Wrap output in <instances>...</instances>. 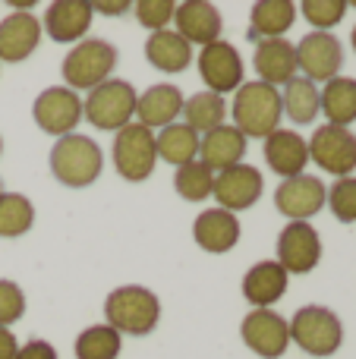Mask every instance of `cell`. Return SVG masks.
<instances>
[{
  "mask_svg": "<svg viewBox=\"0 0 356 359\" xmlns=\"http://www.w3.org/2000/svg\"><path fill=\"white\" fill-rule=\"evenodd\" d=\"M294 22H296V6L290 0H259L249 16V38L252 41L284 38Z\"/></svg>",
  "mask_w": 356,
  "mask_h": 359,
  "instance_id": "cell-26",
  "label": "cell"
},
{
  "mask_svg": "<svg viewBox=\"0 0 356 359\" xmlns=\"http://www.w3.org/2000/svg\"><path fill=\"white\" fill-rule=\"evenodd\" d=\"M252 63H256L259 82L265 86H287L296 76V44L284 41V38H271V41H259L256 54H252Z\"/></svg>",
  "mask_w": 356,
  "mask_h": 359,
  "instance_id": "cell-23",
  "label": "cell"
},
{
  "mask_svg": "<svg viewBox=\"0 0 356 359\" xmlns=\"http://www.w3.org/2000/svg\"><path fill=\"white\" fill-rule=\"evenodd\" d=\"M319 101H322V114L328 117V123L347 130L356 120V79H350V76H334L319 92Z\"/></svg>",
  "mask_w": 356,
  "mask_h": 359,
  "instance_id": "cell-28",
  "label": "cell"
},
{
  "mask_svg": "<svg viewBox=\"0 0 356 359\" xmlns=\"http://www.w3.org/2000/svg\"><path fill=\"white\" fill-rule=\"evenodd\" d=\"M177 22V35L186 38L189 44H208L221 41V13L214 4H205V0H186V4H177L174 13Z\"/></svg>",
  "mask_w": 356,
  "mask_h": 359,
  "instance_id": "cell-18",
  "label": "cell"
},
{
  "mask_svg": "<svg viewBox=\"0 0 356 359\" xmlns=\"http://www.w3.org/2000/svg\"><path fill=\"white\" fill-rule=\"evenodd\" d=\"M35 224V205L19 192H0V236L16 240Z\"/></svg>",
  "mask_w": 356,
  "mask_h": 359,
  "instance_id": "cell-31",
  "label": "cell"
},
{
  "mask_svg": "<svg viewBox=\"0 0 356 359\" xmlns=\"http://www.w3.org/2000/svg\"><path fill=\"white\" fill-rule=\"evenodd\" d=\"M296 67L309 82H331L344 67V44L331 32H309L296 44Z\"/></svg>",
  "mask_w": 356,
  "mask_h": 359,
  "instance_id": "cell-11",
  "label": "cell"
},
{
  "mask_svg": "<svg viewBox=\"0 0 356 359\" xmlns=\"http://www.w3.org/2000/svg\"><path fill=\"white\" fill-rule=\"evenodd\" d=\"M262 189H265L262 174H259L256 168H249V164H237V168H231V170L214 174L212 196L218 198V208L237 215V211L252 208V205L262 198Z\"/></svg>",
  "mask_w": 356,
  "mask_h": 359,
  "instance_id": "cell-15",
  "label": "cell"
},
{
  "mask_svg": "<svg viewBox=\"0 0 356 359\" xmlns=\"http://www.w3.org/2000/svg\"><path fill=\"white\" fill-rule=\"evenodd\" d=\"M227 120V101L214 92H196L193 98L183 101V123L193 133L205 136V133L224 126Z\"/></svg>",
  "mask_w": 356,
  "mask_h": 359,
  "instance_id": "cell-29",
  "label": "cell"
},
{
  "mask_svg": "<svg viewBox=\"0 0 356 359\" xmlns=\"http://www.w3.org/2000/svg\"><path fill=\"white\" fill-rule=\"evenodd\" d=\"M0 192H4V183H0Z\"/></svg>",
  "mask_w": 356,
  "mask_h": 359,
  "instance_id": "cell-43",
  "label": "cell"
},
{
  "mask_svg": "<svg viewBox=\"0 0 356 359\" xmlns=\"http://www.w3.org/2000/svg\"><path fill=\"white\" fill-rule=\"evenodd\" d=\"M328 205H331V215L341 224H353L356 221V177H341L338 183L328 189Z\"/></svg>",
  "mask_w": 356,
  "mask_h": 359,
  "instance_id": "cell-35",
  "label": "cell"
},
{
  "mask_svg": "<svg viewBox=\"0 0 356 359\" xmlns=\"http://www.w3.org/2000/svg\"><path fill=\"white\" fill-rule=\"evenodd\" d=\"M325 198H328V189L319 177L300 174V177L284 180L275 189V208L284 217H290V221H309V217H315L325 208Z\"/></svg>",
  "mask_w": 356,
  "mask_h": 359,
  "instance_id": "cell-14",
  "label": "cell"
},
{
  "mask_svg": "<svg viewBox=\"0 0 356 359\" xmlns=\"http://www.w3.org/2000/svg\"><path fill=\"white\" fill-rule=\"evenodd\" d=\"M48 161H50L54 180L69 186V189L92 186L101 177V168H104V155H101L98 142H92L88 136H79V133H69V136L57 139Z\"/></svg>",
  "mask_w": 356,
  "mask_h": 359,
  "instance_id": "cell-3",
  "label": "cell"
},
{
  "mask_svg": "<svg viewBox=\"0 0 356 359\" xmlns=\"http://www.w3.org/2000/svg\"><path fill=\"white\" fill-rule=\"evenodd\" d=\"M243 344L262 359H281L290 347V328L287 318H281L271 309H252L240 325Z\"/></svg>",
  "mask_w": 356,
  "mask_h": 359,
  "instance_id": "cell-12",
  "label": "cell"
},
{
  "mask_svg": "<svg viewBox=\"0 0 356 359\" xmlns=\"http://www.w3.org/2000/svg\"><path fill=\"white\" fill-rule=\"evenodd\" d=\"M265 164L284 180L306 174V164H309L306 139L296 130H275L265 139Z\"/></svg>",
  "mask_w": 356,
  "mask_h": 359,
  "instance_id": "cell-21",
  "label": "cell"
},
{
  "mask_svg": "<svg viewBox=\"0 0 356 359\" xmlns=\"http://www.w3.org/2000/svg\"><path fill=\"white\" fill-rule=\"evenodd\" d=\"M199 76L205 82V92H214L224 98V92H237L243 86V57L231 41H214L208 48H202Z\"/></svg>",
  "mask_w": 356,
  "mask_h": 359,
  "instance_id": "cell-13",
  "label": "cell"
},
{
  "mask_svg": "<svg viewBox=\"0 0 356 359\" xmlns=\"http://www.w3.org/2000/svg\"><path fill=\"white\" fill-rule=\"evenodd\" d=\"M350 44H353V50H356V25H353V32H350Z\"/></svg>",
  "mask_w": 356,
  "mask_h": 359,
  "instance_id": "cell-41",
  "label": "cell"
},
{
  "mask_svg": "<svg viewBox=\"0 0 356 359\" xmlns=\"http://www.w3.org/2000/svg\"><path fill=\"white\" fill-rule=\"evenodd\" d=\"M22 316H25V293L19 290V284L0 278V328H10Z\"/></svg>",
  "mask_w": 356,
  "mask_h": 359,
  "instance_id": "cell-37",
  "label": "cell"
},
{
  "mask_svg": "<svg viewBox=\"0 0 356 359\" xmlns=\"http://www.w3.org/2000/svg\"><path fill=\"white\" fill-rule=\"evenodd\" d=\"M13 359H57V350L48 341H29L16 350Z\"/></svg>",
  "mask_w": 356,
  "mask_h": 359,
  "instance_id": "cell-38",
  "label": "cell"
},
{
  "mask_svg": "<svg viewBox=\"0 0 356 359\" xmlns=\"http://www.w3.org/2000/svg\"><path fill=\"white\" fill-rule=\"evenodd\" d=\"M32 117H35L38 130H44L48 136H69V133L79 126L82 120V101L73 88L67 86H50L44 88L35 98L32 107Z\"/></svg>",
  "mask_w": 356,
  "mask_h": 359,
  "instance_id": "cell-9",
  "label": "cell"
},
{
  "mask_svg": "<svg viewBox=\"0 0 356 359\" xmlns=\"http://www.w3.org/2000/svg\"><path fill=\"white\" fill-rule=\"evenodd\" d=\"M0 155H4V139H0Z\"/></svg>",
  "mask_w": 356,
  "mask_h": 359,
  "instance_id": "cell-42",
  "label": "cell"
},
{
  "mask_svg": "<svg viewBox=\"0 0 356 359\" xmlns=\"http://www.w3.org/2000/svg\"><path fill=\"white\" fill-rule=\"evenodd\" d=\"M193 236L199 243V249L212 255L231 252L240 243V217L231 215L224 208H205L193 224Z\"/></svg>",
  "mask_w": 356,
  "mask_h": 359,
  "instance_id": "cell-22",
  "label": "cell"
},
{
  "mask_svg": "<svg viewBox=\"0 0 356 359\" xmlns=\"http://www.w3.org/2000/svg\"><path fill=\"white\" fill-rule=\"evenodd\" d=\"M158 149H155V133L145 130L142 123H130L114 136V168L130 183H142L155 174Z\"/></svg>",
  "mask_w": 356,
  "mask_h": 359,
  "instance_id": "cell-7",
  "label": "cell"
},
{
  "mask_svg": "<svg viewBox=\"0 0 356 359\" xmlns=\"http://www.w3.org/2000/svg\"><path fill=\"white\" fill-rule=\"evenodd\" d=\"M41 41V22L32 13H10L0 19V63H22Z\"/></svg>",
  "mask_w": 356,
  "mask_h": 359,
  "instance_id": "cell-17",
  "label": "cell"
},
{
  "mask_svg": "<svg viewBox=\"0 0 356 359\" xmlns=\"http://www.w3.org/2000/svg\"><path fill=\"white\" fill-rule=\"evenodd\" d=\"M104 318L120 337L132 334V337H145L158 328L161 318V303L149 287L139 284H123L117 290L107 293L104 299Z\"/></svg>",
  "mask_w": 356,
  "mask_h": 359,
  "instance_id": "cell-1",
  "label": "cell"
},
{
  "mask_svg": "<svg viewBox=\"0 0 356 359\" xmlns=\"http://www.w3.org/2000/svg\"><path fill=\"white\" fill-rule=\"evenodd\" d=\"M281 111L290 123L296 126H306L319 117L322 111V101H319V88L315 82H309L306 76H294V79L284 86L281 92Z\"/></svg>",
  "mask_w": 356,
  "mask_h": 359,
  "instance_id": "cell-27",
  "label": "cell"
},
{
  "mask_svg": "<svg viewBox=\"0 0 356 359\" xmlns=\"http://www.w3.org/2000/svg\"><path fill=\"white\" fill-rule=\"evenodd\" d=\"M199 133H193L186 123H170L164 126L155 136V149L158 158H164L174 168H183V164H193L196 155H199Z\"/></svg>",
  "mask_w": 356,
  "mask_h": 359,
  "instance_id": "cell-30",
  "label": "cell"
},
{
  "mask_svg": "<svg viewBox=\"0 0 356 359\" xmlns=\"http://www.w3.org/2000/svg\"><path fill=\"white\" fill-rule=\"evenodd\" d=\"M114 67H117V48L111 41H104V38H85V41L69 48L60 69L63 79H67V88L92 92L101 82L111 79Z\"/></svg>",
  "mask_w": 356,
  "mask_h": 359,
  "instance_id": "cell-4",
  "label": "cell"
},
{
  "mask_svg": "<svg viewBox=\"0 0 356 359\" xmlns=\"http://www.w3.org/2000/svg\"><path fill=\"white\" fill-rule=\"evenodd\" d=\"M145 57L155 69L161 73H183L193 63V44L186 38H180L174 29L151 32L145 41Z\"/></svg>",
  "mask_w": 356,
  "mask_h": 359,
  "instance_id": "cell-25",
  "label": "cell"
},
{
  "mask_svg": "<svg viewBox=\"0 0 356 359\" xmlns=\"http://www.w3.org/2000/svg\"><path fill=\"white\" fill-rule=\"evenodd\" d=\"M243 155H246V136L233 123L218 126V130L205 133L199 139V161L212 174H221V170H231L237 164H243Z\"/></svg>",
  "mask_w": 356,
  "mask_h": 359,
  "instance_id": "cell-20",
  "label": "cell"
},
{
  "mask_svg": "<svg viewBox=\"0 0 356 359\" xmlns=\"http://www.w3.org/2000/svg\"><path fill=\"white\" fill-rule=\"evenodd\" d=\"M120 347H123V337H120L107 322L85 328L73 344L76 359H117Z\"/></svg>",
  "mask_w": 356,
  "mask_h": 359,
  "instance_id": "cell-32",
  "label": "cell"
},
{
  "mask_svg": "<svg viewBox=\"0 0 356 359\" xmlns=\"http://www.w3.org/2000/svg\"><path fill=\"white\" fill-rule=\"evenodd\" d=\"M309 161H315L322 170L334 177H350L356 170V136L344 126H319L309 139Z\"/></svg>",
  "mask_w": 356,
  "mask_h": 359,
  "instance_id": "cell-8",
  "label": "cell"
},
{
  "mask_svg": "<svg viewBox=\"0 0 356 359\" xmlns=\"http://www.w3.org/2000/svg\"><path fill=\"white\" fill-rule=\"evenodd\" d=\"M287 278L290 274L278 265L275 259L256 262L249 271L243 274V297L252 303V309H271L278 299L287 293Z\"/></svg>",
  "mask_w": 356,
  "mask_h": 359,
  "instance_id": "cell-24",
  "label": "cell"
},
{
  "mask_svg": "<svg viewBox=\"0 0 356 359\" xmlns=\"http://www.w3.org/2000/svg\"><path fill=\"white\" fill-rule=\"evenodd\" d=\"M136 88L123 79H107L98 88L88 92V98L82 101V120L95 126V130L120 133L123 126L132 123L136 117Z\"/></svg>",
  "mask_w": 356,
  "mask_h": 359,
  "instance_id": "cell-6",
  "label": "cell"
},
{
  "mask_svg": "<svg viewBox=\"0 0 356 359\" xmlns=\"http://www.w3.org/2000/svg\"><path fill=\"white\" fill-rule=\"evenodd\" d=\"M278 265L287 274H309L322 262L319 230L309 221H290L278 233Z\"/></svg>",
  "mask_w": 356,
  "mask_h": 359,
  "instance_id": "cell-10",
  "label": "cell"
},
{
  "mask_svg": "<svg viewBox=\"0 0 356 359\" xmlns=\"http://www.w3.org/2000/svg\"><path fill=\"white\" fill-rule=\"evenodd\" d=\"M281 92L265 82H243L233 95L231 117L233 126L246 139H268L275 130H281Z\"/></svg>",
  "mask_w": 356,
  "mask_h": 359,
  "instance_id": "cell-2",
  "label": "cell"
},
{
  "mask_svg": "<svg viewBox=\"0 0 356 359\" xmlns=\"http://www.w3.org/2000/svg\"><path fill=\"white\" fill-rule=\"evenodd\" d=\"M290 341L309 356H334L344 344V325L325 306H303L296 309V316L287 322Z\"/></svg>",
  "mask_w": 356,
  "mask_h": 359,
  "instance_id": "cell-5",
  "label": "cell"
},
{
  "mask_svg": "<svg viewBox=\"0 0 356 359\" xmlns=\"http://www.w3.org/2000/svg\"><path fill=\"white\" fill-rule=\"evenodd\" d=\"M183 92L170 82H161V86L145 88L136 98V123H142L145 130H164V126L177 123V117L183 114Z\"/></svg>",
  "mask_w": 356,
  "mask_h": 359,
  "instance_id": "cell-19",
  "label": "cell"
},
{
  "mask_svg": "<svg viewBox=\"0 0 356 359\" xmlns=\"http://www.w3.org/2000/svg\"><path fill=\"white\" fill-rule=\"evenodd\" d=\"M132 13H136L139 25H145L149 32H161L167 29V22H174L177 4L174 0H139L132 4Z\"/></svg>",
  "mask_w": 356,
  "mask_h": 359,
  "instance_id": "cell-36",
  "label": "cell"
},
{
  "mask_svg": "<svg viewBox=\"0 0 356 359\" xmlns=\"http://www.w3.org/2000/svg\"><path fill=\"white\" fill-rule=\"evenodd\" d=\"M347 0H303L300 13L315 25V32H328L331 25H338L347 13Z\"/></svg>",
  "mask_w": 356,
  "mask_h": 359,
  "instance_id": "cell-34",
  "label": "cell"
},
{
  "mask_svg": "<svg viewBox=\"0 0 356 359\" xmlns=\"http://www.w3.org/2000/svg\"><path fill=\"white\" fill-rule=\"evenodd\" d=\"M95 13H104V16H126V13L132 10L130 0H98V4H92Z\"/></svg>",
  "mask_w": 356,
  "mask_h": 359,
  "instance_id": "cell-39",
  "label": "cell"
},
{
  "mask_svg": "<svg viewBox=\"0 0 356 359\" xmlns=\"http://www.w3.org/2000/svg\"><path fill=\"white\" fill-rule=\"evenodd\" d=\"M174 189L180 192V198H186V202H205L214 189V174L202 161L183 164L174 174Z\"/></svg>",
  "mask_w": 356,
  "mask_h": 359,
  "instance_id": "cell-33",
  "label": "cell"
},
{
  "mask_svg": "<svg viewBox=\"0 0 356 359\" xmlns=\"http://www.w3.org/2000/svg\"><path fill=\"white\" fill-rule=\"evenodd\" d=\"M19 350V341L13 337L10 328H0V359H13Z\"/></svg>",
  "mask_w": 356,
  "mask_h": 359,
  "instance_id": "cell-40",
  "label": "cell"
},
{
  "mask_svg": "<svg viewBox=\"0 0 356 359\" xmlns=\"http://www.w3.org/2000/svg\"><path fill=\"white\" fill-rule=\"evenodd\" d=\"M92 19H95V10L88 0H54L44 13V22H41V32H48L54 41H85V32L92 29Z\"/></svg>",
  "mask_w": 356,
  "mask_h": 359,
  "instance_id": "cell-16",
  "label": "cell"
}]
</instances>
